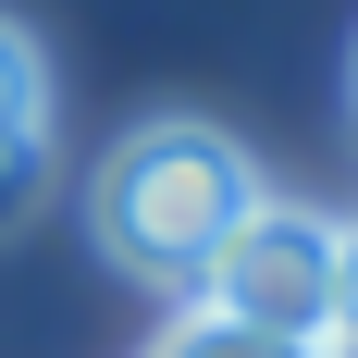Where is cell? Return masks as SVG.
I'll list each match as a JSON object with an SVG mask.
<instances>
[{
  "label": "cell",
  "mask_w": 358,
  "mask_h": 358,
  "mask_svg": "<svg viewBox=\"0 0 358 358\" xmlns=\"http://www.w3.org/2000/svg\"><path fill=\"white\" fill-rule=\"evenodd\" d=\"M148 358H322V346H285V334H248V322H222V309H198L185 296L173 322H161V346Z\"/></svg>",
  "instance_id": "277c9868"
},
{
  "label": "cell",
  "mask_w": 358,
  "mask_h": 358,
  "mask_svg": "<svg viewBox=\"0 0 358 358\" xmlns=\"http://www.w3.org/2000/svg\"><path fill=\"white\" fill-rule=\"evenodd\" d=\"M346 222L309 210V198H272L259 185L248 210L222 222V248L198 259V309H222V322H248V334H285V346H346Z\"/></svg>",
  "instance_id": "7a4b0ae2"
},
{
  "label": "cell",
  "mask_w": 358,
  "mask_h": 358,
  "mask_svg": "<svg viewBox=\"0 0 358 358\" xmlns=\"http://www.w3.org/2000/svg\"><path fill=\"white\" fill-rule=\"evenodd\" d=\"M37 124H50V62H37V37L0 13V185L37 161Z\"/></svg>",
  "instance_id": "3957f363"
},
{
  "label": "cell",
  "mask_w": 358,
  "mask_h": 358,
  "mask_svg": "<svg viewBox=\"0 0 358 358\" xmlns=\"http://www.w3.org/2000/svg\"><path fill=\"white\" fill-rule=\"evenodd\" d=\"M259 198V161L222 124H198V111H161V124H136V136L99 161V185H87V235H99V259H124L136 285H198V259L222 248V222Z\"/></svg>",
  "instance_id": "6da1fadb"
}]
</instances>
